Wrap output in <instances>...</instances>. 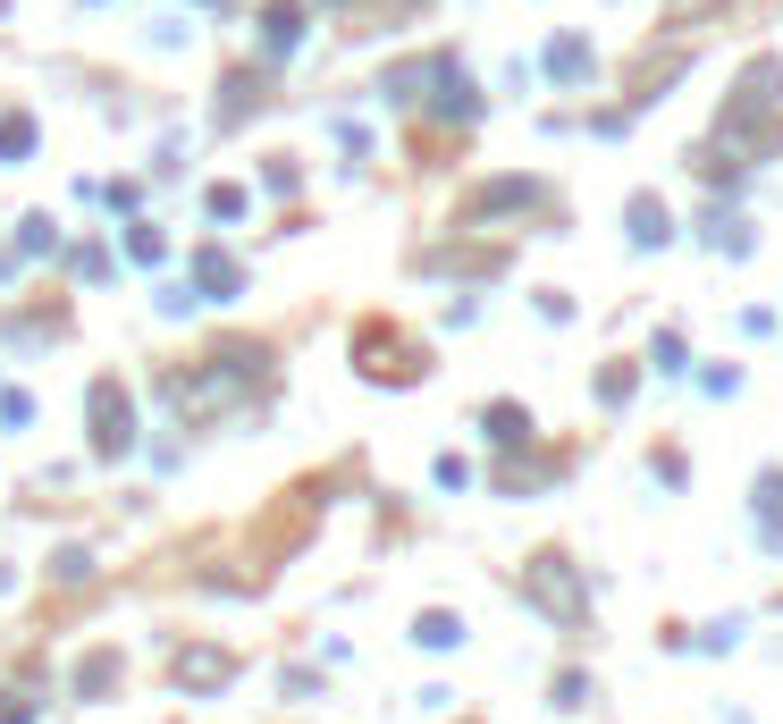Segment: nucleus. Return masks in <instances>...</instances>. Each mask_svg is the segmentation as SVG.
<instances>
[{"instance_id":"f257e3e1","label":"nucleus","mask_w":783,"mask_h":724,"mask_svg":"<svg viewBox=\"0 0 783 724\" xmlns=\"http://www.w3.org/2000/svg\"><path fill=\"white\" fill-rule=\"evenodd\" d=\"M699 9H717V0H674V17H699Z\"/></svg>"}]
</instances>
